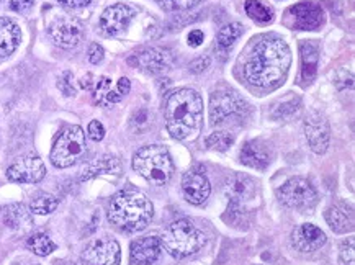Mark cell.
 Instances as JSON below:
<instances>
[{
	"instance_id": "1",
	"label": "cell",
	"mask_w": 355,
	"mask_h": 265,
	"mask_svg": "<svg viewBox=\"0 0 355 265\" xmlns=\"http://www.w3.org/2000/svg\"><path fill=\"white\" fill-rule=\"evenodd\" d=\"M291 64V51L284 38L263 35L254 40L243 61L244 79L259 89H275L284 84Z\"/></svg>"
},
{
	"instance_id": "2",
	"label": "cell",
	"mask_w": 355,
	"mask_h": 265,
	"mask_svg": "<svg viewBox=\"0 0 355 265\" xmlns=\"http://www.w3.org/2000/svg\"><path fill=\"white\" fill-rule=\"evenodd\" d=\"M166 126L174 139L195 138L203 126V100L197 90L180 89L166 102Z\"/></svg>"
},
{
	"instance_id": "3",
	"label": "cell",
	"mask_w": 355,
	"mask_h": 265,
	"mask_svg": "<svg viewBox=\"0 0 355 265\" xmlns=\"http://www.w3.org/2000/svg\"><path fill=\"white\" fill-rule=\"evenodd\" d=\"M154 207L138 190H123L113 196L108 208V219L123 231H143L151 223Z\"/></svg>"
},
{
	"instance_id": "4",
	"label": "cell",
	"mask_w": 355,
	"mask_h": 265,
	"mask_svg": "<svg viewBox=\"0 0 355 265\" xmlns=\"http://www.w3.org/2000/svg\"><path fill=\"white\" fill-rule=\"evenodd\" d=\"M159 239L172 257L187 259L203 248L207 236L189 219H177L164 230Z\"/></svg>"
},
{
	"instance_id": "5",
	"label": "cell",
	"mask_w": 355,
	"mask_h": 265,
	"mask_svg": "<svg viewBox=\"0 0 355 265\" xmlns=\"http://www.w3.org/2000/svg\"><path fill=\"white\" fill-rule=\"evenodd\" d=\"M133 169L153 185H166L174 173L171 153L162 144H149L133 156Z\"/></svg>"
},
{
	"instance_id": "6",
	"label": "cell",
	"mask_w": 355,
	"mask_h": 265,
	"mask_svg": "<svg viewBox=\"0 0 355 265\" xmlns=\"http://www.w3.org/2000/svg\"><path fill=\"white\" fill-rule=\"evenodd\" d=\"M85 154V135L80 126H66L59 132L51 149V162L54 167L66 169L74 166Z\"/></svg>"
},
{
	"instance_id": "7",
	"label": "cell",
	"mask_w": 355,
	"mask_h": 265,
	"mask_svg": "<svg viewBox=\"0 0 355 265\" xmlns=\"http://www.w3.org/2000/svg\"><path fill=\"white\" fill-rule=\"evenodd\" d=\"M277 195L285 207L298 210V212H308V210L315 208L318 203L315 187L303 177H293V179L285 182Z\"/></svg>"
},
{
	"instance_id": "8",
	"label": "cell",
	"mask_w": 355,
	"mask_h": 265,
	"mask_svg": "<svg viewBox=\"0 0 355 265\" xmlns=\"http://www.w3.org/2000/svg\"><path fill=\"white\" fill-rule=\"evenodd\" d=\"M245 112H248V103L234 90H223L211 95L210 115L215 125L231 117H243Z\"/></svg>"
},
{
	"instance_id": "9",
	"label": "cell",
	"mask_w": 355,
	"mask_h": 265,
	"mask_svg": "<svg viewBox=\"0 0 355 265\" xmlns=\"http://www.w3.org/2000/svg\"><path fill=\"white\" fill-rule=\"evenodd\" d=\"M324 22L322 8L315 2H300L286 12V24L293 30H316Z\"/></svg>"
},
{
	"instance_id": "10",
	"label": "cell",
	"mask_w": 355,
	"mask_h": 265,
	"mask_svg": "<svg viewBox=\"0 0 355 265\" xmlns=\"http://www.w3.org/2000/svg\"><path fill=\"white\" fill-rule=\"evenodd\" d=\"M46 176V167L40 157H20L7 169V179L15 184H38Z\"/></svg>"
},
{
	"instance_id": "11",
	"label": "cell",
	"mask_w": 355,
	"mask_h": 265,
	"mask_svg": "<svg viewBox=\"0 0 355 265\" xmlns=\"http://www.w3.org/2000/svg\"><path fill=\"white\" fill-rule=\"evenodd\" d=\"M82 260L89 265H120V244L113 239H95L82 253Z\"/></svg>"
},
{
	"instance_id": "12",
	"label": "cell",
	"mask_w": 355,
	"mask_h": 265,
	"mask_svg": "<svg viewBox=\"0 0 355 265\" xmlns=\"http://www.w3.org/2000/svg\"><path fill=\"white\" fill-rule=\"evenodd\" d=\"M174 56L169 49L166 48H149L143 49V51L135 53L133 56L128 58V64L133 67H139V69L148 72H164L172 66Z\"/></svg>"
},
{
	"instance_id": "13",
	"label": "cell",
	"mask_w": 355,
	"mask_h": 265,
	"mask_svg": "<svg viewBox=\"0 0 355 265\" xmlns=\"http://www.w3.org/2000/svg\"><path fill=\"white\" fill-rule=\"evenodd\" d=\"M304 136H306L309 148L316 154H324L331 143L329 123L321 113H309L304 120Z\"/></svg>"
},
{
	"instance_id": "14",
	"label": "cell",
	"mask_w": 355,
	"mask_h": 265,
	"mask_svg": "<svg viewBox=\"0 0 355 265\" xmlns=\"http://www.w3.org/2000/svg\"><path fill=\"white\" fill-rule=\"evenodd\" d=\"M49 36H51L58 46L71 49L80 43L82 36H84V30H82V25L76 18L64 17L58 18V20H54L49 25Z\"/></svg>"
},
{
	"instance_id": "15",
	"label": "cell",
	"mask_w": 355,
	"mask_h": 265,
	"mask_svg": "<svg viewBox=\"0 0 355 265\" xmlns=\"http://www.w3.org/2000/svg\"><path fill=\"white\" fill-rule=\"evenodd\" d=\"M326 244V234L321 228H318L311 223H304L300 225L297 230L291 232V246L298 250V253L308 254L315 253Z\"/></svg>"
},
{
	"instance_id": "16",
	"label": "cell",
	"mask_w": 355,
	"mask_h": 265,
	"mask_svg": "<svg viewBox=\"0 0 355 265\" xmlns=\"http://www.w3.org/2000/svg\"><path fill=\"white\" fill-rule=\"evenodd\" d=\"M182 191L189 203L203 205L211 194V185L203 172L189 171L182 179Z\"/></svg>"
},
{
	"instance_id": "17",
	"label": "cell",
	"mask_w": 355,
	"mask_h": 265,
	"mask_svg": "<svg viewBox=\"0 0 355 265\" xmlns=\"http://www.w3.org/2000/svg\"><path fill=\"white\" fill-rule=\"evenodd\" d=\"M135 12L125 3H116V6L108 7L100 17V26L107 35H120L121 31L128 28L130 22L133 20Z\"/></svg>"
},
{
	"instance_id": "18",
	"label": "cell",
	"mask_w": 355,
	"mask_h": 265,
	"mask_svg": "<svg viewBox=\"0 0 355 265\" xmlns=\"http://www.w3.org/2000/svg\"><path fill=\"white\" fill-rule=\"evenodd\" d=\"M256 182L250 177L244 176V173H233L225 182V195L231 205H241L243 207L248 200L256 195Z\"/></svg>"
},
{
	"instance_id": "19",
	"label": "cell",
	"mask_w": 355,
	"mask_h": 265,
	"mask_svg": "<svg viewBox=\"0 0 355 265\" xmlns=\"http://www.w3.org/2000/svg\"><path fill=\"white\" fill-rule=\"evenodd\" d=\"M162 254V244L157 236H146L131 244V262L136 265H153Z\"/></svg>"
},
{
	"instance_id": "20",
	"label": "cell",
	"mask_w": 355,
	"mask_h": 265,
	"mask_svg": "<svg viewBox=\"0 0 355 265\" xmlns=\"http://www.w3.org/2000/svg\"><path fill=\"white\" fill-rule=\"evenodd\" d=\"M0 218H2V223L8 230L15 232H25L33 226L30 212L21 203L8 205V207L0 210Z\"/></svg>"
},
{
	"instance_id": "21",
	"label": "cell",
	"mask_w": 355,
	"mask_h": 265,
	"mask_svg": "<svg viewBox=\"0 0 355 265\" xmlns=\"http://www.w3.org/2000/svg\"><path fill=\"white\" fill-rule=\"evenodd\" d=\"M21 41V31L15 22L7 17H0V58L15 53Z\"/></svg>"
},
{
	"instance_id": "22",
	"label": "cell",
	"mask_w": 355,
	"mask_h": 265,
	"mask_svg": "<svg viewBox=\"0 0 355 265\" xmlns=\"http://www.w3.org/2000/svg\"><path fill=\"white\" fill-rule=\"evenodd\" d=\"M241 162L248 167L263 171V169H267L268 164H270V157H268L263 146L259 144L257 141H249V143H245L243 146V149H241Z\"/></svg>"
},
{
	"instance_id": "23",
	"label": "cell",
	"mask_w": 355,
	"mask_h": 265,
	"mask_svg": "<svg viewBox=\"0 0 355 265\" xmlns=\"http://www.w3.org/2000/svg\"><path fill=\"white\" fill-rule=\"evenodd\" d=\"M300 53H302V79L304 82H313L318 72L320 48L313 41H304L300 48Z\"/></svg>"
},
{
	"instance_id": "24",
	"label": "cell",
	"mask_w": 355,
	"mask_h": 265,
	"mask_svg": "<svg viewBox=\"0 0 355 265\" xmlns=\"http://www.w3.org/2000/svg\"><path fill=\"white\" fill-rule=\"evenodd\" d=\"M120 172H121V162L118 161L116 157L103 156L100 159H95L92 162H89L87 166L84 167L80 180L82 182L94 179V177L102 176V173H115V176H118Z\"/></svg>"
},
{
	"instance_id": "25",
	"label": "cell",
	"mask_w": 355,
	"mask_h": 265,
	"mask_svg": "<svg viewBox=\"0 0 355 265\" xmlns=\"http://www.w3.org/2000/svg\"><path fill=\"white\" fill-rule=\"evenodd\" d=\"M326 221L329 228L338 234H344L354 230V218L352 213L347 212L344 207L334 205L326 210Z\"/></svg>"
},
{
	"instance_id": "26",
	"label": "cell",
	"mask_w": 355,
	"mask_h": 265,
	"mask_svg": "<svg viewBox=\"0 0 355 265\" xmlns=\"http://www.w3.org/2000/svg\"><path fill=\"white\" fill-rule=\"evenodd\" d=\"M94 97L95 103L102 105V107H110V105L121 100V95L112 89V79H108V77H100L97 80Z\"/></svg>"
},
{
	"instance_id": "27",
	"label": "cell",
	"mask_w": 355,
	"mask_h": 265,
	"mask_svg": "<svg viewBox=\"0 0 355 265\" xmlns=\"http://www.w3.org/2000/svg\"><path fill=\"white\" fill-rule=\"evenodd\" d=\"M244 10L245 15L252 18L257 24H270L274 20V10L270 7L263 6L261 0H245Z\"/></svg>"
},
{
	"instance_id": "28",
	"label": "cell",
	"mask_w": 355,
	"mask_h": 265,
	"mask_svg": "<svg viewBox=\"0 0 355 265\" xmlns=\"http://www.w3.org/2000/svg\"><path fill=\"white\" fill-rule=\"evenodd\" d=\"M58 198L51 194H36L30 202V212L35 214H49L58 208Z\"/></svg>"
},
{
	"instance_id": "29",
	"label": "cell",
	"mask_w": 355,
	"mask_h": 265,
	"mask_svg": "<svg viewBox=\"0 0 355 265\" xmlns=\"http://www.w3.org/2000/svg\"><path fill=\"white\" fill-rule=\"evenodd\" d=\"M28 248L33 250L36 255H41V257H46L56 250V244L51 241V237L48 234H43V232H38V234H33L28 239Z\"/></svg>"
},
{
	"instance_id": "30",
	"label": "cell",
	"mask_w": 355,
	"mask_h": 265,
	"mask_svg": "<svg viewBox=\"0 0 355 265\" xmlns=\"http://www.w3.org/2000/svg\"><path fill=\"white\" fill-rule=\"evenodd\" d=\"M241 35H243V25L241 24H230L223 26L220 33H218V44L225 49L231 48Z\"/></svg>"
},
{
	"instance_id": "31",
	"label": "cell",
	"mask_w": 355,
	"mask_h": 265,
	"mask_svg": "<svg viewBox=\"0 0 355 265\" xmlns=\"http://www.w3.org/2000/svg\"><path fill=\"white\" fill-rule=\"evenodd\" d=\"M233 143H234V136L226 131H215L207 138V148L221 151V153H225V151L230 149L231 146H233Z\"/></svg>"
},
{
	"instance_id": "32",
	"label": "cell",
	"mask_w": 355,
	"mask_h": 265,
	"mask_svg": "<svg viewBox=\"0 0 355 265\" xmlns=\"http://www.w3.org/2000/svg\"><path fill=\"white\" fill-rule=\"evenodd\" d=\"M157 2L164 10L174 12V10H189V8L197 7L198 3L203 2V0H157Z\"/></svg>"
},
{
	"instance_id": "33",
	"label": "cell",
	"mask_w": 355,
	"mask_h": 265,
	"mask_svg": "<svg viewBox=\"0 0 355 265\" xmlns=\"http://www.w3.org/2000/svg\"><path fill=\"white\" fill-rule=\"evenodd\" d=\"M300 107H302V102L300 100H290V102L282 103L279 108L274 112V118H282V120H288L293 115H297Z\"/></svg>"
},
{
	"instance_id": "34",
	"label": "cell",
	"mask_w": 355,
	"mask_h": 265,
	"mask_svg": "<svg viewBox=\"0 0 355 265\" xmlns=\"http://www.w3.org/2000/svg\"><path fill=\"white\" fill-rule=\"evenodd\" d=\"M354 237H349V239L344 241V244L340 246L339 265H354Z\"/></svg>"
},
{
	"instance_id": "35",
	"label": "cell",
	"mask_w": 355,
	"mask_h": 265,
	"mask_svg": "<svg viewBox=\"0 0 355 265\" xmlns=\"http://www.w3.org/2000/svg\"><path fill=\"white\" fill-rule=\"evenodd\" d=\"M0 6L15 12H25L33 6V0H0Z\"/></svg>"
},
{
	"instance_id": "36",
	"label": "cell",
	"mask_w": 355,
	"mask_h": 265,
	"mask_svg": "<svg viewBox=\"0 0 355 265\" xmlns=\"http://www.w3.org/2000/svg\"><path fill=\"white\" fill-rule=\"evenodd\" d=\"M72 80H74V77H72L71 72H64V74H62V77L58 82V87L61 89V92L64 95H69V97H71V95L76 94L74 82H72Z\"/></svg>"
},
{
	"instance_id": "37",
	"label": "cell",
	"mask_w": 355,
	"mask_h": 265,
	"mask_svg": "<svg viewBox=\"0 0 355 265\" xmlns=\"http://www.w3.org/2000/svg\"><path fill=\"white\" fill-rule=\"evenodd\" d=\"M105 136V128L98 120L89 123V138L92 141H102Z\"/></svg>"
},
{
	"instance_id": "38",
	"label": "cell",
	"mask_w": 355,
	"mask_h": 265,
	"mask_svg": "<svg viewBox=\"0 0 355 265\" xmlns=\"http://www.w3.org/2000/svg\"><path fill=\"white\" fill-rule=\"evenodd\" d=\"M103 56H105V51H103V48L100 46V44L94 43L90 44L89 48V61L92 64H98L103 61Z\"/></svg>"
},
{
	"instance_id": "39",
	"label": "cell",
	"mask_w": 355,
	"mask_h": 265,
	"mask_svg": "<svg viewBox=\"0 0 355 265\" xmlns=\"http://www.w3.org/2000/svg\"><path fill=\"white\" fill-rule=\"evenodd\" d=\"M189 44L192 48H198V46H202L203 44V40H205V36H203V33L200 30H193V31H190L189 33Z\"/></svg>"
},
{
	"instance_id": "40",
	"label": "cell",
	"mask_w": 355,
	"mask_h": 265,
	"mask_svg": "<svg viewBox=\"0 0 355 265\" xmlns=\"http://www.w3.org/2000/svg\"><path fill=\"white\" fill-rule=\"evenodd\" d=\"M58 2L67 8H80L89 6L92 0H58Z\"/></svg>"
},
{
	"instance_id": "41",
	"label": "cell",
	"mask_w": 355,
	"mask_h": 265,
	"mask_svg": "<svg viewBox=\"0 0 355 265\" xmlns=\"http://www.w3.org/2000/svg\"><path fill=\"white\" fill-rule=\"evenodd\" d=\"M208 66H210V59L200 58V59H197V61H193L192 64H190V69H192L193 72H202L207 69Z\"/></svg>"
},
{
	"instance_id": "42",
	"label": "cell",
	"mask_w": 355,
	"mask_h": 265,
	"mask_svg": "<svg viewBox=\"0 0 355 265\" xmlns=\"http://www.w3.org/2000/svg\"><path fill=\"white\" fill-rule=\"evenodd\" d=\"M130 90H131L130 80L126 79V77H121V79L118 80V84H116V92L120 94L121 97H125L126 94H130Z\"/></svg>"
},
{
	"instance_id": "43",
	"label": "cell",
	"mask_w": 355,
	"mask_h": 265,
	"mask_svg": "<svg viewBox=\"0 0 355 265\" xmlns=\"http://www.w3.org/2000/svg\"><path fill=\"white\" fill-rule=\"evenodd\" d=\"M90 79H92V74H87V76L84 77V79H82L80 85L84 87V89H90V85H92V82H90Z\"/></svg>"
},
{
	"instance_id": "44",
	"label": "cell",
	"mask_w": 355,
	"mask_h": 265,
	"mask_svg": "<svg viewBox=\"0 0 355 265\" xmlns=\"http://www.w3.org/2000/svg\"><path fill=\"white\" fill-rule=\"evenodd\" d=\"M13 265H36V264H33V262H30V264H20V262H18V264H13Z\"/></svg>"
},
{
	"instance_id": "45",
	"label": "cell",
	"mask_w": 355,
	"mask_h": 265,
	"mask_svg": "<svg viewBox=\"0 0 355 265\" xmlns=\"http://www.w3.org/2000/svg\"><path fill=\"white\" fill-rule=\"evenodd\" d=\"M61 265H69V264H61Z\"/></svg>"
}]
</instances>
